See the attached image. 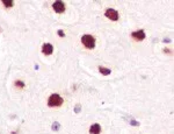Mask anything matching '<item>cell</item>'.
<instances>
[{"instance_id": "obj_6", "label": "cell", "mask_w": 174, "mask_h": 134, "mask_svg": "<svg viewBox=\"0 0 174 134\" xmlns=\"http://www.w3.org/2000/svg\"><path fill=\"white\" fill-rule=\"evenodd\" d=\"M131 36L137 41H142L145 39V33H144V30H137V32H134L131 34Z\"/></svg>"}, {"instance_id": "obj_8", "label": "cell", "mask_w": 174, "mask_h": 134, "mask_svg": "<svg viewBox=\"0 0 174 134\" xmlns=\"http://www.w3.org/2000/svg\"><path fill=\"white\" fill-rule=\"evenodd\" d=\"M99 71L102 74V75H109L110 74V69H107V68H102V67H100L99 68Z\"/></svg>"}, {"instance_id": "obj_4", "label": "cell", "mask_w": 174, "mask_h": 134, "mask_svg": "<svg viewBox=\"0 0 174 134\" xmlns=\"http://www.w3.org/2000/svg\"><path fill=\"white\" fill-rule=\"evenodd\" d=\"M52 8L56 11V13H63L65 11V4L63 1H55L52 4Z\"/></svg>"}, {"instance_id": "obj_3", "label": "cell", "mask_w": 174, "mask_h": 134, "mask_svg": "<svg viewBox=\"0 0 174 134\" xmlns=\"http://www.w3.org/2000/svg\"><path fill=\"white\" fill-rule=\"evenodd\" d=\"M105 14H106V16H107L108 19H110L113 21H117L119 20V13H117V11H115L113 8H108Z\"/></svg>"}, {"instance_id": "obj_10", "label": "cell", "mask_w": 174, "mask_h": 134, "mask_svg": "<svg viewBox=\"0 0 174 134\" xmlns=\"http://www.w3.org/2000/svg\"><path fill=\"white\" fill-rule=\"evenodd\" d=\"M14 85L17 86V88H25V83L21 82V80H16V82L14 83Z\"/></svg>"}, {"instance_id": "obj_12", "label": "cell", "mask_w": 174, "mask_h": 134, "mask_svg": "<svg viewBox=\"0 0 174 134\" xmlns=\"http://www.w3.org/2000/svg\"><path fill=\"white\" fill-rule=\"evenodd\" d=\"M57 33H58V35H59L60 37H63V36H65V34H64V32H63V30H60V29H59V30L57 32Z\"/></svg>"}, {"instance_id": "obj_11", "label": "cell", "mask_w": 174, "mask_h": 134, "mask_svg": "<svg viewBox=\"0 0 174 134\" xmlns=\"http://www.w3.org/2000/svg\"><path fill=\"white\" fill-rule=\"evenodd\" d=\"M59 129V124L58 122H54L52 124V131H58Z\"/></svg>"}, {"instance_id": "obj_13", "label": "cell", "mask_w": 174, "mask_h": 134, "mask_svg": "<svg viewBox=\"0 0 174 134\" xmlns=\"http://www.w3.org/2000/svg\"><path fill=\"white\" fill-rule=\"evenodd\" d=\"M79 111H80V105H77V107H76V110H74V112H76V113H78Z\"/></svg>"}, {"instance_id": "obj_9", "label": "cell", "mask_w": 174, "mask_h": 134, "mask_svg": "<svg viewBox=\"0 0 174 134\" xmlns=\"http://www.w3.org/2000/svg\"><path fill=\"white\" fill-rule=\"evenodd\" d=\"M2 4H4L5 7H12L14 5V1H12V0H2Z\"/></svg>"}, {"instance_id": "obj_7", "label": "cell", "mask_w": 174, "mask_h": 134, "mask_svg": "<svg viewBox=\"0 0 174 134\" xmlns=\"http://www.w3.org/2000/svg\"><path fill=\"white\" fill-rule=\"evenodd\" d=\"M101 132V126L99 124H93L89 127V133L91 134H100Z\"/></svg>"}, {"instance_id": "obj_5", "label": "cell", "mask_w": 174, "mask_h": 134, "mask_svg": "<svg viewBox=\"0 0 174 134\" xmlns=\"http://www.w3.org/2000/svg\"><path fill=\"white\" fill-rule=\"evenodd\" d=\"M42 53L44 54V55H51V54L54 53V47H52V44H50V43H44L43 47H42Z\"/></svg>"}, {"instance_id": "obj_1", "label": "cell", "mask_w": 174, "mask_h": 134, "mask_svg": "<svg viewBox=\"0 0 174 134\" xmlns=\"http://www.w3.org/2000/svg\"><path fill=\"white\" fill-rule=\"evenodd\" d=\"M63 104V98L59 96V94H51L49 97V100H48V105L50 107H58Z\"/></svg>"}, {"instance_id": "obj_2", "label": "cell", "mask_w": 174, "mask_h": 134, "mask_svg": "<svg viewBox=\"0 0 174 134\" xmlns=\"http://www.w3.org/2000/svg\"><path fill=\"white\" fill-rule=\"evenodd\" d=\"M81 42H82V44H84L86 48H88V49H93L94 47H95V39H94L92 35H88V34L84 35V36L81 37Z\"/></svg>"}]
</instances>
